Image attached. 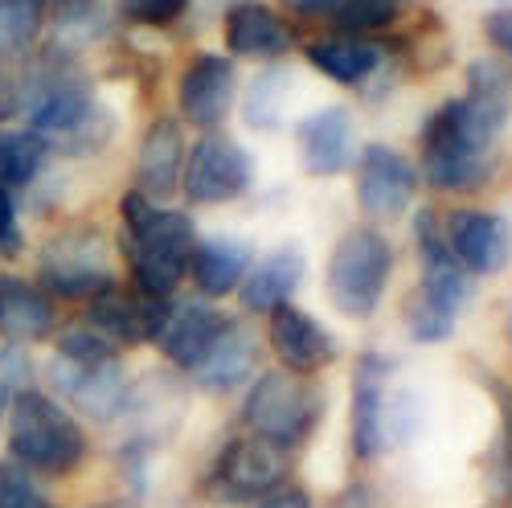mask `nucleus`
Returning <instances> with one entry per match:
<instances>
[{
  "instance_id": "5",
  "label": "nucleus",
  "mask_w": 512,
  "mask_h": 508,
  "mask_svg": "<svg viewBox=\"0 0 512 508\" xmlns=\"http://www.w3.org/2000/svg\"><path fill=\"white\" fill-rule=\"evenodd\" d=\"M394 275V250L386 234H377L369 226H357L349 234H340L328 259V300L336 312H345L353 320H365L377 312L381 295L390 287Z\"/></svg>"
},
{
  "instance_id": "22",
  "label": "nucleus",
  "mask_w": 512,
  "mask_h": 508,
  "mask_svg": "<svg viewBox=\"0 0 512 508\" xmlns=\"http://www.w3.org/2000/svg\"><path fill=\"white\" fill-rule=\"evenodd\" d=\"M95 115H99V107L87 87H78V82H54V87L33 103L29 132L41 140H66V136L87 132Z\"/></svg>"
},
{
  "instance_id": "19",
  "label": "nucleus",
  "mask_w": 512,
  "mask_h": 508,
  "mask_svg": "<svg viewBox=\"0 0 512 508\" xmlns=\"http://www.w3.org/2000/svg\"><path fill=\"white\" fill-rule=\"evenodd\" d=\"M304 250L300 246H279L271 250L259 267H250L246 279H242V308L246 312H275L283 304H291L295 287L304 283Z\"/></svg>"
},
{
  "instance_id": "11",
  "label": "nucleus",
  "mask_w": 512,
  "mask_h": 508,
  "mask_svg": "<svg viewBox=\"0 0 512 508\" xmlns=\"http://www.w3.org/2000/svg\"><path fill=\"white\" fill-rule=\"evenodd\" d=\"M390 369L394 361L377 357V353H365L353 369V455L357 459H377L386 451L390 435V406H386V381H390Z\"/></svg>"
},
{
  "instance_id": "31",
  "label": "nucleus",
  "mask_w": 512,
  "mask_h": 508,
  "mask_svg": "<svg viewBox=\"0 0 512 508\" xmlns=\"http://www.w3.org/2000/svg\"><path fill=\"white\" fill-rule=\"evenodd\" d=\"M58 357L74 361V365H103V361H119V345L111 336H103L99 328L78 324L58 336Z\"/></svg>"
},
{
  "instance_id": "6",
  "label": "nucleus",
  "mask_w": 512,
  "mask_h": 508,
  "mask_svg": "<svg viewBox=\"0 0 512 508\" xmlns=\"http://www.w3.org/2000/svg\"><path fill=\"white\" fill-rule=\"evenodd\" d=\"M41 283L62 300H99L119 283L107 238L99 230H70L54 238L41 250Z\"/></svg>"
},
{
  "instance_id": "10",
  "label": "nucleus",
  "mask_w": 512,
  "mask_h": 508,
  "mask_svg": "<svg viewBox=\"0 0 512 508\" xmlns=\"http://www.w3.org/2000/svg\"><path fill=\"white\" fill-rule=\"evenodd\" d=\"M443 234L467 275H500L512 259V226L488 209H451Z\"/></svg>"
},
{
  "instance_id": "8",
  "label": "nucleus",
  "mask_w": 512,
  "mask_h": 508,
  "mask_svg": "<svg viewBox=\"0 0 512 508\" xmlns=\"http://www.w3.org/2000/svg\"><path fill=\"white\" fill-rule=\"evenodd\" d=\"M250 177H254L250 156L230 136H213L209 132L185 152L181 189L197 205H222V201H234L238 193H246Z\"/></svg>"
},
{
  "instance_id": "40",
  "label": "nucleus",
  "mask_w": 512,
  "mask_h": 508,
  "mask_svg": "<svg viewBox=\"0 0 512 508\" xmlns=\"http://www.w3.org/2000/svg\"><path fill=\"white\" fill-rule=\"evenodd\" d=\"M332 508H377V504H373V496H369L365 488H349V492L340 496Z\"/></svg>"
},
{
  "instance_id": "14",
  "label": "nucleus",
  "mask_w": 512,
  "mask_h": 508,
  "mask_svg": "<svg viewBox=\"0 0 512 508\" xmlns=\"http://www.w3.org/2000/svg\"><path fill=\"white\" fill-rule=\"evenodd\" d=\"M177 103L193 127H218L234 103V62L222 54H197L177 82Z\"/></svg>"
},
{
  "instance_id": "32",
  "label": "nucleus",
  "mask_w": 512,
  "mask_h": 508,
  "mask_svg": "<svg viewBox=\"0 0 512 508\" xmlns=\"http://www.w3.org/2000/svg\"><path fill=\"white\" fill-rule=\"evenodd\" d=\"M0 508H58L17 459H0Z\"/></svg>"
},
{
  "instance_id": "4",
  "label": "nucleus",
  "mask_w": 512,
  "mask_h": 508,
  "mask_svg": "<svg viewBox=\"0 0 512 508\" xmlns=\"http://www.w3.org/2000/svg\"><path fill=\"white\" fill-rule=\"evenodd\" d=\"M320 414H324V394L300 373H263L250 386L242 406V422L250 427V435L279 451L308 443Z\"/></svg>"
},
{
  "instance_id": "35",
  "label": "nucleus",
  "mask_w": 512,
  "mask_h": 508,
  "mask_svg": "<svg viewBox=\"0 0 512 508\" xmlns=\"http://www.w3.org/2000/svg\"><path fill=\"white\" fill-rule=\"evenodd\" d=\"M0 254L5 259H17L21 254V234H17V205H13V193L0 185Z\"/></svg>"
},
{
  "instance_id": "16",
  "label": "nucleus",
  "mask_w": 512,
  "mask_h": 508,
  "mask_svg": "<svg viewBox=\"0 0 512 508\" xmlns=\"http://www.w3.org/2000/svg\"><path fill=\"white\" fill-rule=\"evenodd\" d=\"M267 341H271L275 357L287 365V373H316L336 361V336L320 320H312L308 312L291 308V304L271 312Z\"/></svg>"
},
{
  "instance_id": "12",
  "label": "nucleus",
  "mask_w": 512,
  "mask_h": 508,
  "mask_svg": "<svg viewBox=\"0 0 512 508\" xmlns=\"http://www.w3.org/2000/svg\"><path fill=\"white\" fill-rule=\"evenodd\" d=\"M295 148H300L304 173L312 177H340L357 160V127L345 107L312 111L295 127Z\"/></svg>"
},
{
  "instance_id": "37",
  "label": "nucleus",
  "mask_w": 512,
  "mask_h": 508,
  "mask_svg": "<svg viewBox=\"0 0 512 508\" xmlns=\"http://www.w3.org/2000/svg\"><path fill=\"white\" fill-rule=\"evenodd\" d=\"M484 29H488V41L512 62V9H496L484 17Z\"/></svg>"
},
{
  "instance_id": "25",
  "label": "nucleus",
  "mask_w": 512,
  "mask_h": 508,
  "mask_svg": "<svg viewBox=\"0 0 512 508\" xmlns=\"http://www.w3.org/2000/svg\"><path fill=\"white\" fill-rule=\"evenodd\" d=\"M308 62L324 78L345 82V87H357V82H365L381 66V50L369 46V41H357V37H328V41H312Z\"/></svg>"
},
{
  "instance_id": "24",
  "label": "nucleus",
  "mask_w": 512,
  "mask_h": 508,
  "mask_svg": "<svg viewBox=\"0 0 512 508\" xmlns=\"http://www.w3.org/2000/svg\"><path fill=\"white\" fill-rule=\"evenodd\" d=\"M250 369H254V341L234 324L222 341L213 345V353L193 369V377H197V386L209 390V394H230L250 377Z\"/></svg>"
},
{
  "instance_id": "7",
  "label": "nucleus",
  "mask_w": 512,
  "mask_h": 508,
  "mask_svg": "<svg viewBox=\"0 0 512 508\" xmlns=\"http://www.w3.org/2000/svg\"><path fill=\"white\" fill-rule=\"evenodd\" d=\"M283 476H287V451L246 435V439H230L218 451L205 488L222 504H246V500H263L275 488H283Z\"/></svg>"
},
{
  "instance_id": "20",
  "label": "nucleus",
  "mask_w": 512,
  "mask_h": 508,
  "mask_svg": "<svg viewBox=\"0 0 512 508\" xmlns=\"http://www.w3.org/2000/svg\"><path fill=\"white\" fill-rule=\"evenodd\" d=\"M54 304L46 300V291H37L33 283L17 275H0V336L13 345H33L46 341L54 332Z\"/></svg>"
},
{
  "instance_id": "1",
  "label": "nucleus",
  "mask_w": 512,
  "mask_h": 508,
  "mask_svg": "<svg viewBox=\"0 0 512 508\" xmlns=\"http://www.w3.org/2000/svg\"><path fill=\"white\" fill-rule=\"evenodd\" d=\"M512 119V70L480 58L467 66V91L443 103L422 127V173L439 193L484 185L492 152Z\"/></svg>"
},
{
  "instance_id": "9",
  "label": "nucleus",
  "mask_w": 512,
  "mask_h": 508,
  "mask_svg": "<svg viewBox=\"0 0 512 508\" xmlns=\"http://www.w3.org/2000/svg\"><path fill=\"white\" fill-rule=\"evenodd\" d=\"M418 193L414 164L386 144H369L357 156V205L373 222H394Z\"/></svg>"
},
{
  "instance_id": "23",
  "label": "nucleus",
  "mask_w": 512,
  "mask_h": 508,
  "mask_svg": "<svg viewBox=\"0 0 512 508\" xmlns=\"http://www.w3.org/2000/svg\"><path fill=\"white\" fill-rule=\"evenodd\" d=\"M246 271H250V246L238 238H205L189 254V275L197 291L209 295V300L238 291Z\"/></svg>"
},
{
  "instance_id": "42",
  "label": "nucleus",
  "mask_w": 512,
  "mask_h": 508,
  "mask_svg": "<svg viewBox=\"0 0 512 508\" xmlns=\"http://www.w3.org/2000/svg\"><path fill=\"white\" fill-rule=\"evenodd\" d=\"M9 402H13V394H9L5 386H0V422H5V414H9Z\"/></svg>"
},
{
  "instance_id": "29",
  "label": "nucleus",
  "mask_w": 512,
  "mask_h": 508,
  "mask_svg": "<svg viewBox=\"0 0 512 508\" xmlns=\"http://www.w3.org/2000/svg\"><path fill=\"white\" fill-rule=\"evenodd\" d=\"M402 5L398 0H336V9L328 13L336 21V29L353 33H377V29H390L398 21Z\"/></svg>"
},
{
  "instance_id": "41",
  "label": "nucleus",
  "mask_w": 512,
  "mask_h": 508,
  "mask_svg": "<svg viewBox=\"0 0 512 508\" xmlns=\"http://www.w3.org/2000/svg\"><path fill=\"white\" fill-rule=\"evenodd\" d=\"M287 5H291L295 13L316 17V13H332V9H336V0H287Z\"/></svg>"
},
{
  "instance_id": "34",
  "label": "nucleus",
  "mask_w": 512,
  "mask_h": 508,
  "mask_svg": "<svg viewBox=\"0 0 512 508\" xmlns=\"http://www.w3.org/2000/svg\"><path fill=\"white\" fill-rule=\"evenodd\" d=\"M492 394H496V406H500V431H504V443H500V480H504V492H512V386L504 381H492Z\"/></svg>"
},
{
  "instance_id": "36",
  "label": "nucleus",
  "mask_w": 512,
  "mask_h": 508,
  "mask_svg": "<svg viewBox=\"0 0 512 508\" xmlns=\"http://www.w3.org/2000/svg\"><path fill=\"white\" fill-rule=\"evenodd\" d=\"M29 377H33V369H29V357L25 353H17V349L0 353V386H5L9 394L29 390Z\"/></svg>"
},
{
  "instance_id": "44",
  "label": "nucleus",
  "mask_w": 512,
  "mask_h": 508,
  "mask_svg": "<svg viewBox=\"0 0 512 508\" xmlns=\"http://www.w3.org/2000/svg\"><path fill=\"white\" fill-rule=\"evenodd\" d=\"M504 336H508V345H512V304H508V312H504Z\"/></svg>"
},
{
  "instance_id": "17",
  "label": "nucleus",
  "mask_w": 512,
  "mask_h": 508,
  "mask_svg": "<svg viewBox=\"0 0 512 508\" xmlns=\"http://www.w3.org/2000/svg\"><path fill=\"white\" fill-rule=\"evenodd\" d=\"M230 328H234V320H226L222 312H213L205 304H168V316H164V328L156 341L168 361L193 373Z\"/></svg>"
},
{
  "instance_id": "27",
  "label": "nucleus",
  "mask_w": 512,
  "mask_h": 508,
  "mask_svg": "<svg viewBox=\"0 0 512 508\" xmlns=\"http://www.w3.org/2000/svg\"><path fill=\"white\" fill-rule=\"evenodd\" d=\"M287 87H291V78L283 70H267L254 78L250 95H246V123L259 127V132H279L283 107H287Z\"/></svg>"
},
{
  "instance_id": "45",
  "label": "nucleus",
  "mask_w": 512,
  "mask_h": 508,
  "mask_svg": "<svg viewBox=\"0 0 512 508\" xmlns=\"http://www.w3.org/2000/svg\"><path fill=\"white\" fill-rule=\"evenodd\" d=\"M95 508H136V504H127V500H107V504H95Z\"/></svg>"
},
{
  "instance_id": "2",
  "label": "nucleus",
  "mask_w": 512,
  "mask_h": 508,
  "mask_svg": "<svg viewBox=\"0 0 512 508\" xmlns=\"http://www.w3.org/2000/svg\"><path fill=\"white\" fill-rule=\"evenodd\" d=\"M119 214L127 230L123 254H127V267H132L136 291L152 295V300H173L177 283L189 275V254L197 246L193 222L177 214V209H160L140 189L123 193Z\"/></svg>"
},
{
  "instance_id": "43",
  "label": "nucleus",
  "mask_w": 512,
  "mask_h": 508,
  "mask_svg": "<svg viewBox=\"0 0 512 508\" xmlns=\"http://www.w3.org/2000/svg\"><path fill=\"white\" fill-rule=\"evenodd\" d=\"M58 5H62V9H87L91 0H58Z\"/></svg>"
},
{
  "instance_id": "21",
  "label": "nucleus",
  "mask_w": 512,
  "mask_h": 508,
  "mask_svg": "<svg viewBox=\"0 0 512 508\" xmlns=\"http://www.w3.org/2000/svg\"><path fill=\"white\" fill-rule=\"evenodd\" d=\"M226 46L238 58H283L291 50V33L279 21V13H271L259 0H242L226 13Z\"/></svg>"
},
{
  "instance_id": "13",
  "label": "nucleus",
  "mask_w": 512,
  "mask_h": 508,
  "mask_svg": "<svg viewBox=\"0 0 512 508\" xmlns=\"http://www.w3.org/2000/svg\"><path fill=\"white\" fill-rule=\"evenodd\" d=\"M50 381L58 398H66L74 410H82L87 418H115L127 402V377L119 361H103V365H74L54 357L50 361Z\"/></svg>"
},
{
  "instance_id": "38",
  "label": "nucleus",
  "mask_w": 512,
  "mask_h": 508,
  "mask_svg": "<svg viewBox=\"0 0 512 508\" xmlns=\"http://www.w3.org/2000/svg\"><path fill=\"white\" fill-rule=\"evenodd\" d=\"M259 508H312V496L304 488H275L259 500Z\"/></svg>"
},
{
  "instance_id": "3",
  "label": "nucleus",
  "mask_w": 512,
  "mask_h": 508,
  "mask_svg": "<svg viewBox=\"0 0 512 508\" xmlns=\"http://www.w3.org/2000/svg\"><path fill=\"white\" fill-rule=\"evenodd\" d=\"M9 459L33 476H70L87 459V431L58 398L21 390L9 402Z\"/></svg>"
},
{
  "instance_id": "26",
  "label": "nucleus",
  "mask_w": 512,
  "mask_h": 508,
  "mask_svg": "<svg viewBox=\"0 0 512 508\" xmlns=\"http://www.w3.org/2000/svg\"><path fill=\"white\" fill-rule=\"evenodd\" d=\"M41 164H46V140L33 132H5L0 136V185L21 189L29 185Z\"/></svg>"
},
{
  "instance_id": "30",
  "label": "nucleus",
  "mask_w": 512,
  "mask_h": 508,
  "mask_svg": "<svg viewBox=\"0 0 512 508\" xmlns=\"http://www.w3.org/2000/svg\"><path fill=\"white\" fill-rule=\"evenodd\" d=\"M455 312H447V308H439L435 300H426V295H410L406 300V332L414 336L418 345H443V341H451L455 336Z\"/></svg>"
},
{
  "instance_id": "33",
  "label": "nucleus",
  "mask_w": 512,
  "mask_h": 508,
  "mask_svg": "<svg viewBox=\"0 0 512 508\" xmlns=\"http://www.w3.org/2000/svg\"><path fill=\"white\" fill-rule=\"evenodd\" d=\"M123 21H132V25H173L181 21V13L189 9V0H115Z\"/></svg>"
},
{
  "instance_id": "15",
  "label": "nucleus",
  "mask_w": 512,
  "mask_h": 508,
  "mask_svg": "<svg viewBox=\"0 0 512 508\" xmlns=\"http://www.w3.org/2000/svg\"><path fill=\"white\" fill-rule=\"evenodd\" d=\"M168 316V300H152L140 291H123L119 283L111 291H103L99 300H91V328H99L103 336H111L115 345H144L156 341Z\"/></svg>"
},
{
  "instance_id": "39",
  "label": "nucleus",
  "mask_w": 512,
  "mask_h": 508,
  "mask_svg": "<svg viewBox=\"0 0 512 508\" xmlns=\"http://www.w3.org/2000/svg\"><path fill=\"white\" fill-rule=\"evenodd\" d=\"M13 111H17V87H13L9 70L0 66V123H5V119H9Z\"/></svg>"
},
{
  "instance_id": "18",
  "label": "nucleus",
  "mask_w": 512,
  "mask_h": 508,
  "mask_svg": "<svg viewBox=\"0 0 512 508\" xmlns=\"http://www.w3.org/2000/svg\"><path fill=\"white\" fill-rule=\"evenodd\" d=\"M181 168H185V136L173 119H156L136 152V181L144 197H168L181 185Z\"/></svg>"
},
{
  "instance_id": "28",
  "label": "nucleus",
  "mask_w": 512,
  "mask_h": 508,
  "mask_svg": "<svg viewBox=\"0 0 512 508\" xmlns=\"http://www.w3.org/2000/svg\"><path fill=\"white\" fill-rule=\"evenodd\" d=\"M41 33V0H0V54L29 50Z\"/></svg>"
}]
</instances>
